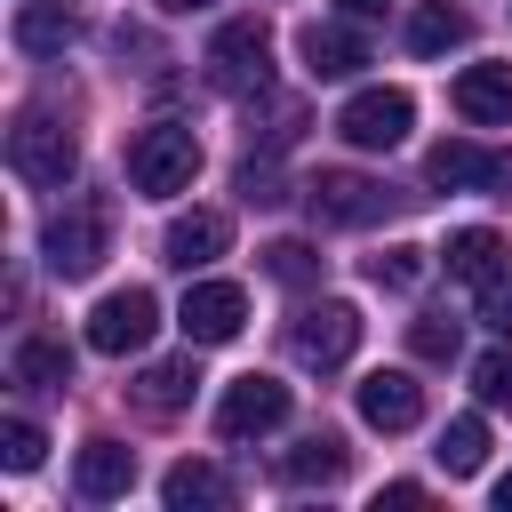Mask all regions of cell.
<instances>
[{
    "label": "cell",
    "mask_w": 512,
    "mask_h": 512,
    "mask_svg": "<svg viewBox=\"0 0 512 512\" xmlns=\"http://www.w3.org/2000/svg\"><path fill=\"white\" fill-rule=\"evenodd\" d=\"M8 168L24 176V184H72V168H80V136L56 120V112H16V128H8Z\"/></svg>",
    "instance_id": "cell-5"
},
{
    "label": "cell",
    "mask_w": 512,
    "mask_h": 512,
    "mask_svg": "<svg viewBox=\"0 0 512 512\" xmlns=\"http://www.w3.org/2000/svg\"><path fill=\"white\" fill-rule=\"evenodd\" d=\"M336 8H344V16H360V24H368V16H384V8H392V0H336Z\"/></svg>",
    "instance_id": "cell-35"
},
{
    "label": "cell",
    "mask_w": 512,
    "mask_h": 512,
    "mask_svg": "<svg viewBox=\"0 0 512 512\" xmlns=\"http://www.w3.org/2000/svg\"><path fill=\"white\" fill-rule=\"evenodd\" d=\"M408 120H416V96L408 88H360V96H344L336 136L352 152H392V144H408Z\"/></svg>",
    "instance_id": "cell-7"
},
{
    "label": "cell",
    "mask_w": 512,
    "mask_h": 512,
    "mask_svg": "<svg viewBox=\"0 0 512 512\" xmlns=\"http://www.w3.org/2000/svg\"><path fill=\"white\" fill-rule=\"evenodd\" d=\"M456 344H464V328H456L448 312H424V320H408V352H416V360H456Z\"/></svg>",
    "instance_id": "cell-27"
},
{
    "label": "cell",
    "mask_w": 512,
    "mask_h": 512,
    "mask_svg": "<svg viewBox=\"0 0 512 512\" xmlns=\"http://www.w3.org/2000/svg\"><path fill=\"white\" fill-rule=\"evenodd\" d=\"M192 176H200V136H192V120H144V128L128 136V184H136V192L168 200V192H192Z\"/></svg>",
    "instance_id": "cell-3"
},
{
    "label": "cell",
    "mask_w": 512,
    "mask_h": 512,
    "mask_svg": "<svg viewBox=\"0 0 512 512\" xmlns=\"http://www.w3.org/2000/svg\"><path fill=\"white\" fill-rule=\"evenodd\" d=\"M424 176H432L440 192H464V184H480V176H488V152H480V144H464V136H448V144H432V152H424Z\"/></svg>",
    "instance_id": "cell-24"
},
{
    "label": "cell",
    "mask_w": 512,
    "mask_h": 512,
    "mask_svg": "<svg viewBox=\"0 0 512 512\" xmlns=\"http://www.w3.org/2000/svg\"><path fill=\"white\" fill-rule=\"evenodd\" d=\"M352 408H360V424H376V432H408V424L424 416V384H416L408 368H368V376L352 384Z\"/></svg>",
    "instance_id": "cell-11"
},
{
    "label": "cell",
    "mask_w": 512,
    "mask_h": 512,
    "mask_svg": "<svg viewBox=\"0 0 512 512\" xmlns=\"http://www.w3.org/2000/svg\"><path fill=\"white\" fill-rule=\"evenodd\" d=\"M320 264H328V256H320V248H304V240H272V248H264V272H272L280 288H312V280H320Z\"/></svg>",
    "instance_id": "cell-26"
},
{
    "label": "cell",
    "mask_w": 512,
    "mask_h": 512,
    "mask_svg": "<svg viewBox=\"0 0 512 512\" xmlns=\"http://www.w3.org/2000/svg\"><path fill=\"white\" fill-rule=\"evenodd\" d=\"M448 104H456L472 128H504V120H512V64H464L456 88H448Z\"/></svg>",
    "instance_id": "cell-14"
},
{
    "label": "cell",
    "mask_w": 512,
    "mask_h": 512,
    "mask_svg": "<svg viewBox=\"0 0 512 512\" xmlns=\"http://www.w3.org/2000/svg\"><path fill=\"white\" fill-rule=\"evenodd\" d=\"M496 512H512V472H504V480H496Z\"/></svg>",
    "instance_id": "cell-37"
},
{
    "label": "cell",
    "mask_w": 512,
    "mask_h": 512,
    "mask_svg": "<svg viewBox=\"0 0 512 512\" xmlns=\"http://www.w3.org/2000/svg\"><path fill=\"white\" fill-rule=\"evenodd\" d=\"M344 464H352V448H344L336 432H304V440L280 456V480H288V488H336Z\"/></svg>",
    "instance_id": "cell-16"
},
{
    "label": "cell",
    "mask_w": 512,
    "mask_h": 512,
    "mask_svg": "<svg viewBox=\"0 0 512 512\" xmlns=\"http://www.w3.org/2000/svg\"><path fill=\"white\" fill-rule=\"evenodd\" d=\"M160 504H168V512H232V480H224L216 464H176V472L160 480Z\"/></svg>",
    "instance_id": "cell-20"
},
{
    "label": "cell",
    "mask_w": 512,
    "mask_h": 512,
    "mask_svg": "<svg viewBox=\"0 0 512 512\" xmlns=\"http://www.w3.org/2000/svg\"><path fill=\"white\" fill-rule=\"evenodd\" d=\"M472 392H480L488 408H504V416H512V344H496V352H480V360H472Z\"/></svg>",
    "instance_id": "cell-28"
},
{
    "label": "cell",
    "mask_w": 512,
    "mask_h": 512,
    "mask_svg": "<svg viewBox=\"0 0 512 512\" xmlns=\"http://www.w3.org/2000/svg\"><path fill=\"white\" fill-rule=\"evenodd\" d=\"M176 328H184V344H232V336L248 328V296H240L232 280H192Z\"/></svg>",
    "instance_id": "cell-10"
},
{
    "label": "cell",
    "mask_w": 512,
    "mask_h": 512,
    "mask_svg": "<svg viewBox=\"0 0 512 512\" xmlns=\"http://www.w3.org/2000/svg\"><path fill=\"white\" fill-rule=\"evenodd\" d=\"M192 384H200V368H192V352H184V360H152L128 392H136L144 416H176V408H192Z\"/></svg>",
    "instance_id": "cell-19"
},
{
    "label": "cell",
    "mask_w": 512,
    "mask_h": 512,
    "mask_svg": "<svg viewBox=\"0 0 512 512\" xmlns=\"http://www.w3.org/2000/svg\"><path fill=\"white\" fill-rule=\"evenodd\" d=\"M104 256H112V208H104L96 192H72V200L40 224V264H48L56 280H88Z\"/></svg>",
    "instance_id": "cell-1"
},
{
    "label": "cell",
    "mask_w": 512,
    "mask_h": 512,
    "mask_svg": "<svg viewBox=\"0 0 512 512\" xmlns=\"http://www.w3.org/2000/svg\"><path fill=\"white\" fill-rule=\"evenodd\" d=\"M240 200H248V208H280V200H288L272 152H248V160H240Z\"/></svg>",
    "instance_id": "cell-29"
},
{
    "label": "cell",
    "mask_w": 512,
    "mask_h": 512,
    "mask_svg": "<svg viewBox=\"0 0 512 512\" xmlns=\"http://www.w3.org/2000/svg\"><path fill=\"white\" fill-rule=\"evenodd\" d=\"M440 256H448V280H472V288L504 272V240H496L488 224H464V232H448V248H440Z\"/></svg>",
    "instance_id": "cell-21"
},
{
    "label": "cell",
    "mask_w": 512,
    "mask_h": 512,
    "mask_svg": "<svg viewBox=\"0 0 512 512\" xmlns=\"http://www.w3.org/2000/svg\"><path fill=\"white\" fill-rule=\"evenodd\" d=\"M424 272H432V256H424V248H408V240H400V248H384V256H368V280H376V288H392V296L424 288Z\"/></svg>",
    "instance_id": "cell-25"
},
{
    "label": "cell",
    "mask_w": 512,
    "mask_h": 512,
    "mask_svg": "<svg viewBox=\"0 0 512 512\" xmlns=\"http://www.w3.org/2000/svg\"><path fill=\"white\" fill-rule=\"evenodd\" d=\"M304 208H312V224L360 232V224H384L392 208H408V192H392V184H376V176H360V168H320V176L304 184Z\"/></svg>",
    "instance_id": "cell-4"
},
{
    "label": "cell",
    "mask_w": 512,
    "mask_h": 512,
    "mask_svg": "<svg viewBox=\"0 0 512 512\" xmlns=\"http://www.w3.org/2000/svg\"><path fill=\"white\" fill-rule=\"evenodd\" d=\"M432 456H440V472H448V480L480 472V464H488V416H448V424H440V448H432Z\"/></svg>",
    "instance_id": "cell-22"
},
{
    "label": "cell",
    "mask_w": 512,
    "mask_h": 512,
    "mask_svg": "<svg viewBox=\"0 0 512 512\" xmlns=\"http://www.w3.org/2000/svg\"><path fill=\"white\" fill-rule=\"evenodd\" d=\"M232 248V216L224 208H184V216H168V232H160V264H176V272H200V264H216Z\"/></svg>",
    "instance_id": "cell-12"
},
{
    "label": "cell",
    "mask_w": 512,
    "mask_h": 512,
    "mask_svg": "<svg viewBox=\"0 0 512 512\" xmlns=\"http://www.w3.org/2000/svg\"><path fill=\"white\" fill-rule=\"evenodd\" d=\"M296 56H304V72L312 80H352L360 64H368V32H352V24H304L296 32Z\"/></svg>",
    "instance_id": "cell-13"
},
{
    "label": "cell",
    "mask_w": 512,
    "mask_h": 512,
    "mask_svg": "<svg viewBox=\"0 0 512 512\" xmlns=\"http://www.w3.org/2000/svg\"><path fill=\"white\" fill-rule=\"evenodd\" d=\"M480 320L512 336V272H496V280H480Z\"/></svg>",
    "instance_id": "cell-31"
},
{
    "label": "cell",
    "mask_w": 512,
    "mask_h": 512,
    "mask_svg": "<svg viewBox=\"0 0 512 512\" xmlns=\"http://www.w3.org/2000/svg\"><path fill=\"white\" fill-rule=\"evenodd\" d=\"M72 40H80V16L64 0H24L16 8V48L24 56H64Z\"/></svg>",
    "instance_id": "cell-17"
},
{
    "label": "cell",
    "mask_w": 512,
    "mask_h": 512,
    "mask_svg": "<svg viewBox=\"0 0 512 512\" xmlns=\"http://www.w3.org/2000/svg\"><path fill=\"white\" fill-rule=\"evenodd\" d=\"M72 488H80L88 504L128 496V488H136V448H120V440H88V448H80V464H72Z\"/></svg>",
    "instance_id": "cell-15"
},
{
    "label": "cell",
    "mask_w": 512,
    "mask_h": 512,
    "mask_svg": "<svg viewBox=\"0 0 512 512\" xmlns=\"http://www.w3.org/2000/svg\"><path fill=\"white\" fill-rule=\"evenodd\" d=\"M464 32H472V24H464L448 0H424V8L408 16V48H416V56H448V48H464Z\"/></svg>",
    "instance_id": "cell-23"
},
{
    "label": "cell",
    "mask_w": 512,
    "mask_h": 512,
    "mask_svg": "<svg viewBox=\"0 0 512 512\" xmlns=\"http://www.w3.org/2000/svg\"><path fill=\"white\" fill-rule=\"evenodd\" d=\"M40 456H48L40 424H32V416H8V424H0V464H8V472H32Z\"/></svg>",
    "instance_id": "cell-30"
},
{
    "label": "cell",
    "mask_w": 512,
    "mask_h": 512,
    "mask_svg": "<svg viewBox=\"0 0 512 512\" xmlns=\"http://www.w3.org/2000/svg\"><path fill=\"white\" fill-rule=\"evenodd\" d=\"M352 352H360V304L320 296V304H304V312L288 320V360H296V368L328 376V368H344Z\"/></svg>",
    "instance_id": "cell-6"
},
{
    "label": "cell",
    "mask_w": 512,
    "mask_h": 512,
    "mask_svg": "<svg viewBox=\"0 0 512 512\" xmlns=\"http://www.w3.org/2000/svg\"><path fill=\"white\" fill-rule=\"evenodd\" d=\"M296 128H304V104H272V120H264V136H256V144H264V152H288V144H296Z\"/></svg>",
    "instance_id": "cell-32"
},
{
    "label": "cell",
    "mask_w": 512,
    "mask_h": 512,
    "mask_svg": "<svg viewBox=\"0 0 512 512\" xmlns=\"http://www.w3.org/2000/svg\"><path fill=\"white\" fill-rule=\"evenodd\" d=\"M160 16H192V8H208V0H152Z\"/></svg>",
    "instance_id": "cell-36"
},
{
    "label": "cell",
    "mask_w": 512,
    "mask_h": 512,
    "mask_svg": "<svg viewBox=\"0 0 512 512\" xmlns=\"http://www.w3.org/2000/svg\"><path fill=\"white\" fill-rule=\"evenodd\" d=\"M488 200H512V152H488V176H480Z\"/></svg>",
    "instance_id": "cell-33"
},
{
    "label": "cell",
    "mask_w": 512,
    "mask_h": 512,
    "mask_svg": "<svg viewBox=\"0 0 512 512\" xmlns=\"http://www.w3.org/2000/svg\"><path fill=\"white\" fill-rule=\"evenodd\" d=\"M288 424V384L280 376H232L216 400V440H256Z\"/></svg>",
    "instance_id": "cell-9"
},
{
    "label": "cell",
    "mask_w": 512,
    "mask_h": 512,
    "mask_svg": "<svg viewBox=\"0 0 512 512\" xmlns=\"http://www.w3.org/2000/svg\"><path fill=\"white\" fill-rule=\"evenodd\" d=\"M152 328H160V296H152V288H112V296H96V312H88V352L128 360V352L152 344Z\"/></svg>",
    "instance_id": "cell-8"
},
{
    "label": "cell",
    "mask_w": 512,
    "mask_h": 512,
    "mask_svg": "<svg viewBox=\"0 0 512 512\" xmlns=\"http://www.w3.org/2000/svg\"><path fill=\"white\" fill-rule=\"evenodd\" d=\"M384 504H424V488H416V480H392V488L376 496V512H384Z\"/></svg>",
    "instance_id": "cell-34"
},
{
    "label": "cell",
    "mask_w": 512,
    "mask_h": 512,
    "mask_svg": "<svg viewBox=\"0 0 512 512\" xmlns=\"http://www.w3.org/2000/svg\"><path fill=\"white\" fill-rule=\"evenodd\" d=\"M200 72H208V88H216V96H232V104H256V96H272V32H264L256 16H232V24H216V40H208Z\"/></svg>",
    "instance_id": "cell-2"
},
{
    "label": "cell",
    "mask_w": 512,
    "mask_h": 512,
    "mask_svg": "<svg viewBox=\"0 0 512 512\" xmlns=\"http://www.w3.org/2000/svg\"><path fill=\"white\" fill-rule=\"evenodd\" d=\"M8 384H24V392H64V384H72V352H64L56 336H24V344L8 352Z\"/></svg>",
    "instance_id": "cell-18"
}]
</instances>
